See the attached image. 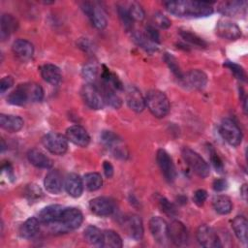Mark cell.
<instances>
[{
	"label": "cell",
	"mask_w": 248,
	"mask_h": 248,
	"mask_svg": "<svg viewBox=\"0 0 248 248\" xmlns=\"http://www.w3.org/2000/svg\"><path fill=\"white\" fill-rule=\"evenodd\" d=\"M240 195L244 201L247 200V184H243L240 188Z\"/></svg>",
	"instance_id": "cell-53"
},
{
	"label": "cell",
	"mask_w": 248,
	"mask_h": 248,
	"mask_svg": "<svg viewBox=\"0 0 248 248\" xmlns=\"http://www.w3.org/2000/svg\"><path fill=\"white\" fill-rule=\"evenodd\" d=\"M40 230V220L36 217L28 218L20 227V235L24 238L33 237Z\"/></svg>",
	"instance_id": "cell-31"
},
{
	"label": "cell",
	"mask_w": 248,
	"mask_h": 248,
	"mask_svg": "<svg viewBox=\"0 0 248 248\" xmlns=\"http://www.w3.org/2000/svg\"><path fill=\"white\" fill-rule=\"evenodd\" d=\"M101 140L109 148H111L112 146H114L115 144L120 142V140L117 137V135H115L111 131H104L101 134Z\"/></svg>",
	"instance_id": "cell-45"
},
{
	"label": "cell",
	"mask_w": 248,
	"mask_h": 248,
	"mask_svg": "<svg viewBox=\"0 0 248 248\" xmlns=\"http://www.w3.org/2000/svg\"><path fill=\"white\" fill-rule=\"evenodd\" d=\"M133 40L134 42L140 46V47H142L143 49H145L146 51L152 52L155 51L157 49L156 44L150 42L148 40V38L145 36V34L140 33V32H134L133 33Z\"/></svg>",
	"instance_id": "cell-37"
},
{
	"label": "cell",
	"mask_w": 248,
	"mask_h": 248,
	"mask_svg": "<svg viewBox=\"0 0 248 248\" xmlns=\"http://www.w3.org/2000/svg\"><path fill=\"white\" fill-rule=\"evenodd\" d=\"M80 95L86 106L92 109H102L105 106L104 98L100 90L94 84H84L81 87Z\"/></svg>",
	"instance_id": "cell-7"
},
{
	"label": "cell",
	"mask_w": 248,
	"mask_h": 248,
	"mask_svg": "<svg viewBox=\"0 0 248 248\" xmlns=\"http://www.w3.org/2000/svg\"><path fill=\"white\" fill-rule=\"evenodd\" d=\"M43 145L52 154L63 155L68 149V139L62 134L49 132L42 139Z\"/></svg>",
	"instance_id": "cell-6"
},
{
	"label": "cell",
	"mask_w": 248,
	"mask_h": 248,
	"mask_svg": "<svg viewBox=\"0 0 248 248\" xmlns=\"http://www.w3.org/2000/svg\"><path fill=\"white\" fill-rule=\"evenodd\" d=\"M212 186H213V189H214L215 191H217V192H222V191H224V190L227 189L228 183H227V181H226L224 178H218V179H215V180L213 181Z\"/></svg>",
	"instance_id": "cell-51"
},
{
	"label": "cell",
	"mask_w": 248,
	"mask_h": 248,
	"mask_svg": "<svg viewBox=\"0 0 248 248\" xmlns=\"http://www.w3.org/2000/svg\"><path fill=\"white\" fill-rule=\"evenodd\" d=\"M81 9L83 13L88 16L91 23L97 28V29H105L108 24V20L106 17L105 13L103 12L100 7L95 6L91 2H83L81 4Z\"/></svg>",
	"instance_id": "cell-8"
},
{
	"label": "cell",
	"mask_w": 248,
	"mask_h": 248,
	"mask_svg": "<svg viewBox=\"0 0 248 248\" xmlns=\"http://www.w3.org/2000/svg\"><path fill=\"white\" fill-rule=\"evenodd\" d=\"M212 205L214 210L221 214H229L232 209V203L231 199L226 195H217L212 200Z\"/></svg>",
	"instance_id": "cell-30"
},
{
	"label": "cell",
	"mask_w": 248,
	"mask_h": 248,
	"mask_svg": "<svg viewBox=\"0 0 248 248\" xmlns=\"http://www.w3.org/2000/svg\"><path fill=\"white\" fill-rule=\"evenodd\" d=\"M97 88L100 90L106 104H108L109 107H111L113 108H119L121 107L122 100L116 94V92L113 88L109 87L108 85L105 84L104 82H101V86L97 87Z\"/></svg>",
	"instance_id": "cell-25"
},
{
	"label": "cell",
	"mask_w": 248,
	"mask_h": 248,
	"mask_svg": "<svg viewBox=\"0 0 248 248\" xmlns=\"http://www.w3.org/2000/svg\"><path fill=\"white\" fill-rule=\"evenodd\" d=\"M44 185L46 190L53 195L61 193L63 188V181L60 172L57 170H52L48 171L45 177Z\"/></svg>",
	"instance_id": "cell-22"
},
{
	"label": "cell",
	"mask_w": 248,
	"mask_h": 248,
	"mask_svg": "<svg viewBox=\"0 0 248 248\" xmlns=\"http://www.w3.org/2000/svg\"><path fill=\"white\" fill-rule=\"evenodd\" d=\"M101 246L108 248H120L122 247V239L114 231L106 230L103 232V240Z\"/></svg>",
	"instance_id": "cell-33"
},
{
	"label": "cell",
	"mask_w": 248,
	"mask_h": 248,
	"mask_svg": "<svg viewBox=\"0 0 248 248\" xmlns=\"http://www.w3.org/2000/svg\"><path fill=\"white\" fill-rule=\"evenodd\" d=\"M245 1H230L222 2L219 6V11L226 16H234L238 13H241V11L245 10Z\"/></svg>",
	"instance_id": "cell-32"
},
{
	"label": "cell",
	"mask_w": 248,
	"mask_h": 248,
	"mask_svg": "<svg viewBox=\"0 0 248 248\" xmlns=\"http://www.w3.org/2000/svg\"><path fill=\"white\" fill-rule=\"evenodd\" d=\"M145 107L157 118L165 117L170 108V101L166 94L160 90H149L145 96Z\"/></svg>",
	"instance_id": "cell-2"
},
{
	"label": "cell",
	"mask_w": 248,
	"mask_h": 248,
	"mask_svg": "<svg viewBox=\"0 0 248 248\" xmlns=\"http://www.w3.org/2000/svg\"><path fill=\"white\" fill-rule=\"evenodd\" d=\"M159 205H160L161 210H162L165 214H167L168 216H170V217H174V216H176V214H177V209H176L175 205H174L172 202H170L168 199H166V198H161V199L159 200Z\"/></svg>",
	"instance_id": "cell-43"
},
{
	"label": "cell",
	"mask_w": 248,
	"mask_h": 248,
	"mask_svg": "<svg viewBox=\"0 0 248 248\" xmlns=\"http://www.w3.org/2000/svg\"><path fill=\"white\" fill-rule=\"evenodd\" d=\"M83 183L88 191H96L101 188L103 178L98 172H88L83 177Z\"/></svg>",
	"instance_id": "cell-35"
},
{
	"label": "cell",
	"mask_w": 248,
	"mask_h": 248,
	"mask_svg": "<svg viewBox=\"0 0 248 248\" xmlns=\"http://www.w3.org/2000/svg\"><path fill=\"white\" fill-rule=\"evenodd\" d=\"M180 36L186 42H189L190 44H192L194 46H201V47L206 46V42L203 39H202L201 37H199L197 34L193 33V32H190L188 30H183V31H180Z\"/></svg>",
	"instance_id": "cell-39"
},
{
	"label": "cell",
	"mask_w": 248,
	"mask_h": 248,
	"mask_svg": "<svg viewBox=\"0 0 248 248\" xmlns=\"http://www.w3.org/2000/svg\"><path fill=\"white\" fill-rule=\"evenodd\" d=\"M82 77L91 84H95L99 78V69L95 64H87L82 69Z\"/></svg>",
	"instance_id": "cell-38"
},
{
	"label": "cell",
	"mask_w": 248,
	"mask_h": 248,
	"mask_svg": "<svg viewBox=\"0 0 248 248\" xmlns=\"http://www.w3.org/2000/svg\"><path fill=\"white\" fill-rule=\"evenodd\" d=\"M7 101L15 106H23L29 103L28 98L20 84L17 85V87L9 94V96L7 97Z\"/></svg>",
	"instance_id": "cell-36"
},
{
	"label": "cell",
	"mask_w": 248,
	"mask_h": 248,
	"mask_svg": "<svg viewBox=\"0 0 248 248\" xmlns=\"http://www.w3.org/2000/svg\"><path fill=\"white\" fill-rule=\"evenodd\" d=\"M126 102L128 107L136 112H141L145 108V99L136 86H129L127 88Z\"/></svg>",
	"instance_id": "cell-17"
},
{
	"label": "cell",
	"mask_w": 248,
	"mask_h": 248,
	"mask_svg": "<svg viewBox=\"0 0 248 248\" xmlns=\"http://www.w3.org/2000/svg\"><path fill=\"white\" fill-rule=\"evenodd\" d=\"M83 221V215L81 211L77 207H64L60 220L52 224L55 227L54 232H64L71 230H76L80 227Z\"/></svg>",
	"instance_id": "cell-3"
},
{
	"label": "cell",
	"mask_w": 248,
	"mask_h": 248,
	"mask_svg": "<svg viewBox=\"0 0 248 248\" xmlns=\"http://www.w3.org/2000/svg\"><path fill=\"white\" fill-rule=\"evenodd\" d=\"M66 138L74 144L85 147L90 142V137L87 131L79 125H73L66 130Z\"/></svg>",
	"instance_id": "cell-16"
},
{
	"label": "cell",
	"mask_w": 248,
	"mask_h": 248,
	"mask_svg": "<svg viewBox=\"0 0 248 248\" xmlns=\"http://www.w3.org/2000/svg\"><path fill=\"white\" fill-rule=\"evenodd\" d=\"M219 133L222 138L232 146H237L241 143V130L238 125L231 118H225L221 121L219 126Z\"/></svg>",
	"instance_id": "cell-5"
},
{
	"label": "cell",
	"mask_w": 248,
	"mask_h": 248,
	"mask_svg": "<svg viewBox=\"0 0 248 248\" xmlns=\"http://www.w3.org/2000/svg\"><path fill=\"white\" fill-rule=\"evenodd\" d=\"M206 198H207V193H206V191H204V190H202V189H199V190H197V191L194 193L193 200H194V202H195L197 205L201 206V205L203 204V202H205Z\"/></svg>",
	"instance_id": "cell-49"
},
{
	"label": "cell",
	"mask_w": 248,
	"mask_h": 248,
	"mask_svg": "<svg viewBox=\"0 0 248 248\" xmlns=\"http://www.w3.org/2000/svg\"><path fill=\"white\" fill-rule=\"evenodd\" d=\"M89 209L97 216H108L114 211V202L109 198L97 197L89 202Z\"/></svg>",
	"instance_id": "cell-13"
},
{
	"label": "cell",
	"mask_w": 248,
	"mask_h": 248,
	"mask_svg": "<svg viewBox=\"0 0 248 248\" xmlns=\"http://www.w3.org/2000/svg\"><path fill=\"white\" fill-rule=\"evenodd\" d=\"M65 190L73 198H78L83 192V179L77 173H69L65 178Z\"/></svg>",
	"instance_id": "cell-19"
},
{
	"label": "cell",
	"mask_w": 248,
	"mask_h": 248,
	"mask_svg": "<svg viewBox=\"0 0 248 248\" xmlns=\"http://www.w3.org/2000/svg\"><path fill=\"white\" fill-rule=\"evenodd\" d=\"M216 33L221 38L227 40H236L241 36V30L238 25L229 19H220L217 23Z\"/></svg>",
	"instance_id": "cell-15"
},
{
	"label": "cell",
	"mask_w": 248,
	"mask_h": 248,
	"mask_svg": "<svg viewBox=\"0 0 248 248\" xmlns=\"http://www.w3.org/2000/svg\"><path fill=\"white\" fill-rule=\"evenodd\" d=\"M197 240L202 247L217 248L221 247L220 239L216 232L207 225H201L197 230Z\"/></svg>",
	"instance_id": "cell-9"
},
{
	"label": "cell",
	"mask_w": 248,
	"mask_h": 248,
	"mask_svg": "<svg viewBox=\"0 0 248 248\" xmlns=\"http://www.w3.org/2000/svg\"><path fill=\"white\" fill-rule=\"evenodd\" d=\"M17 20L12 15L3 14L0 20V37L4 41L17 28Z\"/></svg>",
	"instance_id": "cell-27"
},
{
	"label": "cell",
	"mask_w": 248,
	"mask_h": 248,
	"mask_svg": "<svg viewBox=\"0 0 248 248\" xmlns=\"http://www.w3.org/2000/svg\"><path fill=\"white\" fill-rule=\"evenodd\" d=\"M166 9L176 16H193L202 17L208 16L213 13L211 3L204 1H168L164 3Z\"/></svg>",
	"instance_id": "cell-1"
},
{
	"label": "cell",
	"mask_w": 248,
	"mask_h": 248,
	"mask_svg": "<svg viewBox=\"0 0 248 248\" xmlns=\"http://www.w3.org/2000/svg\"><path fill=\"white\" fill-rule=\"evenodd\" d=\"M117 12H118V15H119V17H120V20L123 24V26L125 27L126 30H131L133 28V22L134 20L132 19L129 12H128V9L123 7V6H119L118 9H117Z\"/></svg>",
	"instance_id": "cell-42"
},
{
	"label": "cell",
	"mask_w": 248,
	"mask_h": 248,
	"mask_svg": "<svg viewBox=\"0 0 248 248\" xmlns=\"http://www.w3.org/2000/svg\"><path fill=\"white\" fill-rule=\"evenodd\" d=\"M40 72L44 80H46L49 84L57 85L60 83L62 75L60 69L57 66L47 63L40 68Z\"/></svg>",
	"instance_id": "cell-24"
},
{
	"label": "cell",
	"mask_w": 248,
	"mask_h": 248,
	"mask_svg": "<svg viewBox=\"0 0 248 248\" xmlns=\"http://www.w3.org/2000/svg\"><path fill=\"white\" fill-rule=\"evenodd\" d=\"M12 49L14 54L22 61L29 60L34 54L33 45L24 39L16 40L12 46Z\"/></svg>",
	"instance_id": "cell-20"
},
{
	"label": "cell",
	"mask_w": 248,
	"mask_h": 248,
	"mask_svg": "<svg viewBox=\"0 0 248 248\" xmlns=\"http://www.w3.org/2000/svg\"><path fill=\"white\" fill-rule=\"evenodd\" d=\"M63 209H64V206L60 204H51V205L46 206L40 211L39 220L40 222L46 225L55 224L60 220Z\"/></svg>",
	"instance_id": "cell-18"
},
{
	"label": "cell",
	"mask_w": 248,
	"mask_h": 248,
	"mask_svg": "<svg viewBox=\"0 0 248 248\" xmlns=\"http://www.w3.org/2000/svg\"><path fill=\"white\" fill-rule=\"evenodd\" d=\"M1 142H2V146H1V150L2 151H4V149H5V142H4V140L2 139L1 140Z\"/></svg>",
	"instance_id": "cell-54"
},
{
	"label": "cell",
	"mask_w": 248,
	"mask_h": 248,
	"mask_svg": "<svg viewBox=\"0 0 248 248\" xmlns=\"http://www.w3.org/2000/svg\"><path fill=\"white\" fill-rule=\"evenodd\" d=\"M24 121L18 115L11 114H1L0 115V125L3 129L8 132H17L23 127Z\"/></svg>",
	"instance_id": "cell-28"
},
{
	"label": "cell",
	"mask_w": 248,
	"mask_h": 248,
	"mask_svg": "<svg viewBox=\"0 0 248 248\" xmlns=\"http://www.w3.org/2000/svg\"><path fill=\"white\" fill-rule=\"evenodd\" d=\"M156 160L165 178L170 182L173 181L176 177V171L169 153L164 149H159L156 153Z\"/></svg>",
	"instance_id": "cell-11"
},
{
	"label": "cell",
	"mask_w": 248,
	"mask_h": 248,
	"mask_svg": "<svg viewBox=\"0 0 248 248\" xmlns=\"http://www.w3.org/2000/svg\"><path fill=\"white\" fill-rule=\"evenodd\" d=\"M169 239L176 246L186 245L188 242V231L184 224L178 220H173L168 225Z\"/></svg>",
	"instance_id": "cell-10"
},
{
	"label": "cell",
	"mask_w": 248,
	"mask_h": 248,
	"mask_svg": "<svg viewBox=\"0 0 248 248\" xmlns=\"http://www.w3.org/2000/svg\"><path fill=\"white\" fill-rule=\"evenodd\" d=\"M164 60H165V62L167 63V65L169 66L170 70L172 72V74H173L177 78L181 79L182 77H183V74H182V72H181V70H180V67H179V65H178V63H177L176 58H175L174 56H172L171 54H170V53H165V55H164Z\"/></svg>",
	"instance_id": "cell-40"
},
{
	"label": "cell",
	"mask_w": 248,
	"mask_h": 248,
	"mask_svg": "<svg viewBox=\"0 0 248 248\" xmlns=\"http://www.w3.org/2000/svg\"><path fill=\"white\" fill-rule=\"evenodd\" d=\"M232 228L236 237L242 243L246 244L248 240V222L246 217L243 215H238L234 217L232 223Z\"/></svg>",
	"instance_id": "cell-26"
},
{
	"label": "cell",
	"mask_w": 248,
	"mask_h": 248,
	"mask_svg": "<svg viewBox=\"0 0 248 248\" xmlns=\"http://www.w3.org/2000/svg\"><path fill=\"white\" fill-rule=\"evenodd\" d=\"M181 153L186 164L197 175L202 178H205L209 175V166L199 153L189 147H183Z\"/></svg>",
	"instance_id": "cell-4"
},
{
	"label": "cell",
	"mask_w": 248,
	"mask_h": 248,
	"mask_svg": "<svg viewBox=\"0 0 248 248\" xmlns=\"http://www.w3.org/2000/svg\"><path fill=\"white\" fill-rule=\"evenodd\" d=\"M14 84V79L12 77H4L0 82V92L3 94Z\"/></svg>",
	"instance_id": "cell-50"
},
{
	"label": "cell",
	"mask_w": 248,
	"mask_h": 248,
	"mask_svg": "<svg viewBox=\"0 0 248 248\" xmlns=\"http://www.w3.org/2000/svg\"><path fill=\"white\" fill-rule=\"evenodd\" d=\"M128 12L132 17V19L135 21H141L144 18V10L142 9V7L137 3V2H131L129 4V7L127 8Z\"/></svg>",
	"instance_id": "cell-41"
},
{
	"label": "cell",
	"mask_w": 248,
	"mask_h": 248,
	"mask_svg": "<svg viewBox=\"0 0 248 248\" xmlns=\"http://www.w3.org/2000/svg\"><path fill=\"white\" fill-rule=\"evenodd\" d=\"M149 231L157 243L164 245L169 240L168 224L163 218L159 216L152 217L149 221Z\"/></svg>",
	"instance_id": "cell-12"
},
{
	"label": "cell",
	"mask_w": 248,
	"mask_h": 248,
	"mask_svg": "<svg viewBox=\"0 0 248 248\" xmlns=\"http://www.w3.org/2000/svg\"><path fill=\"white\" fill-rule=\"evenodd\" d=\"M83 235L86 242L89 244L101 246L103 240V232L99 228L95 226H88L85 228Z\"/></svg>",
	"instance_id": "cell-34"
},
{
	"label": "cell",
	"mask_w": 248,
	"mask_h": 248,
	"mask_svg": "<svg viewBox=\"0 0 248 248\" xmlns=\"http://www.w3.org/2000/svg\"><path fill=\"white\" fill-rule=\"evenodd\" d=\"M20 86L24 90L29 102H40L44 98V90L42 86L35 82L21 83Z\"/></svg>",
	"instance_id": "cell-29"
},
{
	"label": "cell",
	"mask_w": 248,
	"mask_h": 248,
	"mask_svg": "<svg viewBox=\"0 0 248 248\" xmlns=\"http://www.w3.org/2000/svg\"><path fill=\"white\" fill-rule=\"evenodd\" d=\"M103 170H104L105 175H106L108 178H110V177L113 175L114 170H113L112 165H111L108 161H105V162L103 163Z\"/></svg>",
	"instance_id": "cell-52"
},
{
	"label": "cell",
	"mask_w": 248,
	"mask_h": 248,
	"mask_svg": "<svg viewBox=\"0 0 248 248\" xmlns=\"http://www.w3.org/2000/svg\"><path fill=\"white\" fill-rule=\"evenodd\" d=\"M225 67L229 68L231 70V72L235 76L236 78L242 80V81H245L246 80V74H245V71L244 69L239 66L238 64L234 63V62H232V61H227L225 62L224 64Z\"/></svg>",
	"instance_id": "cell-44"
},
{
	"label": "cell",
	"mask_w": 248,
	"mask_h": 248,
	"mask_svg": "<svg viewBox=\"0 0 248 248\" xmlns=\"http://www.w3.org/2000/svg\"><path fill=\"white\" fill-rule=\"evenodd\" d=\"M180 80L187 87L195 90H200L206 85L207 77L202 71L195 69V70H190L185 75H183Z\"/></svg>",
	"instance_id": "cell-14"
},
{
	"label": "cell",
	"mask_w": 248,
	"mask_h": 248,
	"mask_svg": "<svg viewBox=\"0 0 248 248\" xmlns=\"http://www.w3.org/2000/svg\"><path fill=\"white\" fill-rule=\"evenodd\" d=\"M145 36L148 38V40L154 44L160 43V34L153 26H147L145 29Z\"/></svg>",
	"instance_id": "cell-48"
},
{
	"label": "cell",
	"mask_w": 248,
	"mask_h": 248,
	"mask_svg": "<svg viewBox=\"0 0 248 248\" xmlns=\"http://www.w3.org/2000/svg\"><path fill=\"white\" fill-rule=\"evenodd\" d=\"M27 158H28V161L36 168L50 169L52 167L51 159L37 148L30 149L27 152Z\"/></svg>",
	"instance_id": "cell-23"
},
{
	"label": "cell",
	"mask_w": 248,
	"mask_h": 248,
	"mask_svg": "<svg viewBox=\"0 0 248 248\" xmlns=\"http://www.w3.org/2000/svg\"><path fill=\"white\" fill-rule=\"evenodd\" d=\"M209 155H210L211 163H212L214 169L216 170V171H218V172H223V170H224L223 162H222V160L220 159V157L218 156V154L213 150L212 147H210Z\"/></svg>",
	"instance_id": "cell-47"
},
{
	"label": "cell",
	"mask_w": 248,
	"mask_h": 248,
	"mask_svg": "<svg viewBox=\"0 0 248 248\" xmlns=\"http://www.w3.org/2000/svg\"><path fill=\"white\" fill-rule=\"evenodd\" d=\"M154 22L157 26H159L160 28H163V29L169 28L171 24L170 18L168 16H166L165 15H163L162 13H159V12L154 14Z\"/></svg>",
	"instance_id": "cell-46"
},
{
	"label": "cell",
	"mask_w": 248,
	"mask_h": 248,
	"mask_svg": "<svg viewBox=\"0 0 248 248\" xmlns=\"http://www.w3.org/2000/svg\"><path fill=\"white\" fill-rule=\"evenodd\" d=\"M124 226L129 235L135 240H140L143 236V225L142 220L138 215L132 214L128 216L124 221Z\"/></svg>",
	"instance_id": "cell-21"
}]
</instances>
